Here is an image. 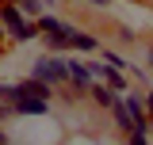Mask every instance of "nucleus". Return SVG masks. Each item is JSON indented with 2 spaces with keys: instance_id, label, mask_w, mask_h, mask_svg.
Listing matches in <instances>:
<instances>
[{
  "instance_id": "0eeeda50",
  "label": "nucleus",
  "mask_w": 153,
  "mask_h": 145,
  "mask_svg": "<svg viewBox=\"0 0 153 145\" xmlns=\"http://www.w3.org/2000/svg\"><path fill=\"white\" fill-rule=\"evenodd\" d=\"M16 8L23 16H42V0H16Z\"/></svg>"
},
{
  "instance_id": "20e7f679",
  "label": "nucleus",
  "mask_w": 153,
  "mask_h": 145,
  "mask_svg": "<svg viewBox=\"0 0 153 145\" xmlns=\"http://www.w3.org/2000/svg\"><path fill=\"white\" fill-rule=\"evenodd\" d=\"M19 95H31V99H50V84H42V80H23L19 84Z\"/></svg>"
},
{
  "instance_id": "6e6552de",
  "label": "nucleus",
  "mask_w": 153,
  "mask_h": 145,
  "mask_svg": "<svg viewBox=\"0 0 153 145\" xmlns=\"http://www.w3.org/2000/svg\"><path fill=\"white\" fill-rule=\"evenodd\" d=\"M16 99H19V84H0V103H8V107H12Z\"/></svg>"
},
{
  "instance_id": "dca6fc26",
  "label": "nucleus",
  "mask_w": 153,
  "mask_h": 145,
  "mask_svg": "<svg viewBox=\"0 0 153 145\" xmlns=\"http://www.w3.org/2000/svg\"><path fill=\"white\" fill-rule=\"evenodd\" d=\"M0 4H16V0H0Z\"/></svg>"
},
{
  "instance_id": "423d86ee",
  "label": "nucleus",
  "mask_w": 153,
  "mask_h": 145,
  "mask_svg": "<svg viewBox=\"0 0 153 145\" xmlns=\"http://www.w3.org/2000/svg\"><path fill=\"white\" fill-rule=\"evenodd\" d=\"M88 92H92V99H96V103H100V107H115V95H111V92H107V88H96V84H92V88H88Z\"/></svg>"
},
{
  "instance_id": "9d476101",
  "label": "nucleus",
  "mask_w": 153,
  "mask_h": 145,
  "mask_svg": "<svg viewBox=\"0 0 153 145\" xmlns=\"http://www.w3.org/2000/svg\"><path fill=\"white\" fill-rule=\"evenodd\" d=\"M142 103H146V115H153V92L146 95V99H142Z\"/></svg>"
},
{
  "instance_id": "ddd939ff",
  "label": "nucleus",
  "mask_w": 153,
  "mask_h": 145,
  "mask_svg": "<svg viewBox=\"0 0 153 145\" xmlns=\"http://www.w3.org/2000/svg\"><path fill=\"white\" fill-rule=\"evenodd\" d=\"M0 145H8V138H4V130H0Z\"/></svg>"
},
{
  "instance_id": "2eb2a0df",
  "label": "nucleus",
  "mask_w": 153,
  "mask_h": 145,
  "mask_svg": "<svg viewBox=\"0 0 153 145\" xmlns=\"http://www.w3.org/2000/svg\"><path fill=\"white\" fill-rule=\"evenodd\" d=\"M149 65H153V46H149Z\"/></svg>"
},
{
  "instance_id": "7ed1b4c3",
  "label": "nucleus",
  "mask_w": 153,
  "mask_h": 145,
  "mask_svg": "<svg viewBox=\"0 0 153 145\" xmlns=\"http://www.w3.org/2000/svg\"><path fill=\"white\" fill-rule=\"evenodd\" d=\"M46 99H31V95H19L12 103V115H46Z\"/></svg>"
},
{
  "instance_id": "39448f33",
  "label": "nucleus",
  "mask_w": 153,
  "mask_h": 145,
  "mask_svg": "<svg viewBox=\"0 0 153 145\" xmlns=\"http://www.w3.org/2000/svg\"><path fill=\"white\" fill-rule=\"evenodd\" d=\"M96 46H100V42H96L92 35H84V31H76V35H73V50H96Z\"/></svg>"
},
{
  "instance_id": "9b49d317",
  "label": "nucleus",
  "mask_w": 153,
  "mask_h": 145,
  "mask_svg": "<svg viewBox=\"0 0 153 145\" xmlns=\"http://www.w3.org/2000/svg\"><path fill=\"white\" fill-rule=\"evenodd\" d=\"M8 115H12V107H8V103H0V122H4Z\"/></svg>"
},
{
  "instance_id": "f8f14e48",
  "label": "nucleus",
  "mask_w": 153,
  "mask_h": 145,
  "mask_svg": "<svg viewBox=\"0 0 153 145\" xmlns=\"http://www.w3.org/2000/svg\"><path fill=\"white\" fill-rule=\"evenodd\" d=\"M88 4H96V8H107V0H88Z\"/></svg>"
},
{
  "instance_id": "4468645a",
  "label": "nucleus",
  "mask_w": 153,
  "mask_h": 145,
  "mask_svg": "<svg viewBox=\"0 0 153 145\" xmlns=\"http://www.w3.org/2000/svg\"><path fill=\"white\" fill-rule=\"evenodd\" d=\"M0 42H4V23H0Z\"/></svg>"
},
{
  "instance_id": "f03ea898",
  "label": "nucleus",
  "mask_w": 153,
  "mask_h": 145,
  "mask_svg": "<svg viewBox=\"0 0 153 145\" xmlns=\"http://www.w3.org/2000/svg\"><path fill=\"white\" fill-rule=\"evenodd\" d=\"M65 65H69V80H73L80 92H88V88H92V72H88V65H84V61H73V57H65Z\"/></svg>"
},
{
  "instance_id": "1a4fd4ad",
  "label": "nucleus",
  "mask_w": 153,
  "mask_h": 145,
  "mask_svg": "<svg viewBox=\"0 0 153 145\" xmlns=\"http://www.w3.org/2000/svg\"><path fill=\"white\" fill-rule=\"evenodd\" d=\"M130 145H149V134L142 130V134H130Z\"/></svg>"
},
{
  "instance_id": "f257e3e1",
  "label": "nucleus",
  "mask_w": 153,
  "mask_h": 145,
  "mask_svg": "<svg viewBox=\"0 0 153 145\" xmlns=\"http://www.w3.org/2000/svg\"><path fill=\"white\" fill-rule=\"evenodd\" d=\"M31 76L54 88V84H65V80H69V65H65V57H38Z\"/></svg>"
}]
</instances>
